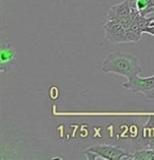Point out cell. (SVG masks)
I'll return each instance as SVG.
<instances>
[{"label":"cell","instance_id":"obj_5","mask_svg":"<svg viewBox=\"0 0 154 160\" xmlns=\"http://www.w3.org/2000/svg\"><path fill=\"white\" fill-rule=\"evenodd\" d=\"M16 49L12 45H2L0 50V70L2 73L10 71L16 59Z\"/></svg>","mask_w":154,"mask_h":160},{"label":"cell","instance_id":"obj_7","mask_svg":"<svg viewBox=\"0 0 154 160\" xmlns=\"http://www.w3.org/2000/svg\"><path fill=\"white\" fill-rule=\"evenodd\" d=\"M142 144L147 145L148 148L154 146V116H151L149 120L146 123L145 127L142 128Z\"/></svg>","mask_w":154,"mask_h":160},{"label":"cell","instance_id":"obj_11","mask_svg":"<svg viewBox=\"0 0 154 160\" xmlns=\"http://www.w3.org/2000/svg\"><path fill=\"white\" fill-rule=\"evenodd\" d=\"M153 12H154V0H151L150 4L148 5L147 9H145L142 12H140V15H142V16H147V15L151 14V13H153Z\"/></svg>","mask_w":154,"mask_h":160},{"label":"cell","instance_id":"obj_12","mask_svg":"<svg viewBox=\"0 0 154 160\" xmlns=\"http://www.w3.org/2000/svg\"><path fill=\"white\" fill-rule=\"evenodd\" d=\"M144 33H147V34H151L154 36V28H151V27H148L144 30Z\"/></svg>","mask_w":154,"mask_h":160},{"label":"cell","instance_id":"obj_6","mask_svg":"<svg viewBox=\"0 0 154 160\" xmlns=\"http://www.w3.org/2000/svg\"><path fill=\"white\" fill-rule=\"evenodd\" d=\"M132 11V5L130 4L129 0L120 2V3L114 4L110 7L108 11V20H120L124 17L128 16Z\"/></svg>","mask_w":154,"mask_h":160},{"label":"cell","instance_id":"obj_1","mask_svg":"<svg viewBox=\"0 0 154 160\" xmlns=\"http://www.w3.org/2000/svg\"><path fill=\"white\" fill-rule=\"evenodd\" d=\"M101 72L114 73L129 78L142 73L137 56L124 52H113L107 55L101 64Z\"/></svg>","mask_w":154,"mask_h":160},{"label":"cell","instance_id":"obj_15","mask_svg":"<svg viewBox=\"0 0 154 160\" xmlns=\"http://www.w3.org/2000/svg\"><path fill=\"white\" fill-rule=\"evenodd\" d=\"M151 28H154V27H151Z\"/></svg>","mask_w":154,"mask_h":160},{"label":"cell","instance_id":"obj_3","mask_svg":"<svg viewBox=\"0 0 154 160\" xmlns=\"http://www.w3.org/2000/svg\"><path fill=\"white\" fill-rule=\"evenodd\" d=\"M89 151H92L94 153L98 154L102 159H129L130 158V154L124 151L123 148H118L115 145H109V144H96L92 145L89 148Z\"/></svg>","mask_w":154,"mask_h":160},{"label":"cell","instance_id":"obj_9","mask_svg":"<svg viewBox=\"0 0 154 160\" xmlns=\"http://www.w3.org/2000/svg\"><path fill=\"white\" fill-rule=\"evenodd\" d=\"M142 32L137 31L135 29L132 28H127L126 29V34H125V42H137L140 40L142 37Z\"/></svg>","mask_w":154,"mask_h":160},{"label":"cell","instance_id":"obj_13","mask_svg":"<svg viewBox=\"0 0 154 160\" xmlns=\"http://www.w3.org/2000/svg\"><path fill=\"white\" fill-rule=\"evenodd\" d=\"M150 27H154V20L152 21V22H151V24H150Z\"/></svg>","mask_w":154,"mask_h":160},{"label":"cell","instance_id":"obj_4","mask_svg":"<svg viewBox=\"0 0 154 160\" xmlns=\"http://www.w3.org/2000/svg\"><path fill=\"white\" fill-rule=\"evenodd\" d=\"M126 29L118 20H108L104 24L105 39L114 44L125 42Z\"/></svg>","mask_w":154,"mask_h":160},{"label":"cell","instance_id":"obj_14","mask_svg":"<svg viewBox=\"0 0 154 160\" xmlns=\"http://www.w3.org/2000/svg\"><path fill=\"white\" fill-rule=\"evenodd\" d=\"M153 148V150H154V146H153V148Z\"/></svg>","mask_w":154,"mask_h":160},{"label":"cell","instance_id":"obj_8","mask_svg":"<svg viewBox=\"0 0 154 160\" xmlns=\"http://www.w3.org/2000/svg\"><path fill=\"white\" fill-rule=\"evenodd\" d=\"M129 159H137V160H152L154 159V150L153 148H148V150H139L135 151L134 153L130 154Z\"/></svg>","mask_w":154,"mask_h":160},{"label":"cell","instance_id":"obj_10","mask_svg":"<svg viewBox=\"0 0 154 160\" xmlns=\"http://www.w3.org/2000/svg\"><path fill=\"white\" fill-rule=\"evenodd\" d=\"M150 2H151V0H136L132 7H134L135 9L137 11H139V13H140L145 9H147L148 5L150 4Z\"/></svg>","mask_w":154,"mask_h":160},{"label":"cell","instance_id":"obj_2","mask_svg":"<svg viewBox=\"0 0 154 160\" xmlns=\"http://www.w3.org/2000/svg\"><path fill=\"white\" fill-rule=\"evenodd\" d=\"M126 91L130 93L145 94L150 101L154 100V74L148 78H140L138 74L129 78L123 85Z\"/></svg>","mask_w":154,"mask_h":160}]
</instances>
